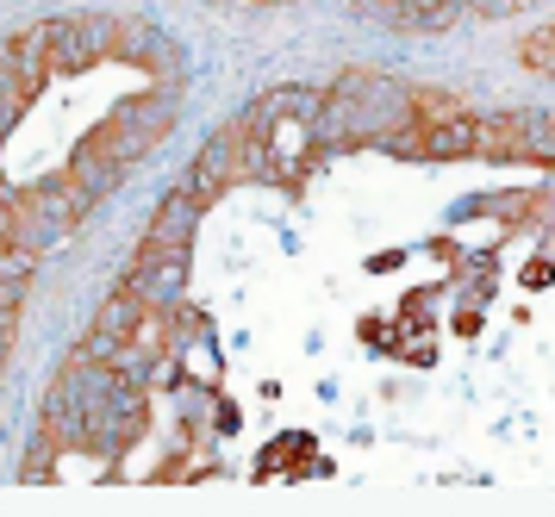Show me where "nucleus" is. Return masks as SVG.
I'll return each mask as SVG.
<instances>
[{
  "mask_svg": "<svg viewBox=\"0 0 555 517\" xmlns=\"http://www.w3.org/2000/svg\"><path fill=\"white\" fill-rule=\"evenodd\" d=\"M144 387H131L113 362H81L69 356V369L51 380V399H44V424H51L56 443L76 449H126L138 430H144Z\"/></svg>",
  "mask_w": 555,
  "mask_h": 517,
  "instance_id": "1",
  "label": "nucleus"
},
{
  "mask_svg": "<svg viewBox=\"0 0 555 517\" xmlns=\"http://www.w3.org/2000/svg\"><path fill=\"white\" fill-rule=\"evenodd\" d=\"M412 106H405V88H393L387 75H344L325 100H319V113H312V138L319 144H375L387 125H400Z\"/></svg>",
  "mask_w": 555,
  "mask_h": 517,
  "instance_id": "2",
  "label": "nucleus"
},
{
  "mask_svg": "<svg viewBox=\"0 0 555 517\" xmlns=\"http://www.w3.org/2000/svg\"><path fill=\"white\" fill-rule=\"evenodd\" d=\"M88 206H94V199L81 194V181L69 169L51 175V181H38V188H26V194H13V244L31 249V256L63 244V237L88 219Z\"/></svg>",
  "mask_w": 555,
  "mask_h": 517,
  "instance_id": "3",
  "label": "nucleus"
},
{
  "mask_svg": "<svg viewBox=\"0 0 555 517\" xmlns=\"http://www.w3.org/2000/svg\"><path fill=\"white\" fill-rule=\"evenodd\" d=\"M169 125H176V88L126 100V106H119V113H113V119H106L88 144L101 150V156H113L119 169H131L138 156H151V150L169 138Z\"/></svg>",
  "mask_w": 555,
  "mask_h": 517,
  "instance_id": "4",
  "label": "nucleus"
},
{
  "mask_svg": "<svg viewBox=\"0 0 555 517\" xmlns=\"http://www.w3.org/2000/svg\"><path fill=\"white\" fill-rule=\"evenodd\" d=\"M113 50V13H69L51 20V69H88Z\"/></svg>",
  "mask_w": 555,
  "mask_h": 517,
  "instance_id": "5",
  "label": "nucleus"
},
{
  "mask_svg": "<svg viewBox=\"0 0 555 517\" xmlns=\"http://www.w3.org/2000/svg\"><path fill=\"white\" fill-rule=\"evenodd\" d=\"M113 50L126 56V63H138V69H156L169 88H176V75H181V50L156 31L144 13H126V20H113Z\"/></svg>",
  "mask_w": 555,
  "mask_h": 517,
  "instance_id": "6",
  "label": "nucleus"
},
{
  "mask_svg": "<svg viewBox=\"0 0 555 517\" xmlns=\"http://www.w3.org/2000/svg\"><path fill=\"white\" fill-rule=\"evenodd\" d=\"M126 287L144 306H176L188 287V249H138V269L126 274Z\"/></svg>",
  "mask_w": 555,
  "mask_h": 517,
  "instance_id": "7",
  "label": "nucleus"
},
{
  "mask_svg": "<svg viewBox=\"0 0 555 517\" xmlns=\"http://www.w3.org/2000/svg\"><path fill=\"white\" fill-rule=\"evenodd\" d=\"M362 13L400 31H443L462 13V0H362Z\"/></svg>",
  "mask_w": 555,
  "mask_h": 517,
  "instance_id": "8",
  "label": "nucleus"
},
{
  "mask_svg": "<svg viewBox=\"0 0 555 517\" xmlns=\"http://www.w3.org/2000/svg\"><path fill=\"white\" fill-rule=\"evenodd\" d=\"M194 224H201V199L188 194V188H176V194L163 199V212H156V224H151V237H144V249H188Z\"/></svg>",
  "mask_w": 555,
  "mask_h": 517,
  "instance_id": "9",
  "label": "nucleus"
},
{
  "mask_svg": "<svg viewBox=\"0 0 555 517\" xmlns=\"http://www.w3.org/2000/svg\"><path fill=\"white\" fill-rule=\"evenodd\" d=\"M26 81H20V75L7 69V63H0V138H7V125L20 119V106H26Z\"/></svg>",
  "mask_w": 555,
  "mask_h": 517,
  "instance_id": "10",
  "label": "nucleus"
},
{
  "mask_svg": "<svg viewBox=\"0 0 555 517\" xmlns=\"http://www.w3.org/2000/svg\"><path fill=\"white\" fill-rule=\"evenodd\" d=\"M550 50H555L550 31H530V38H525V63H530L537 75H550V69H555V56H550Z\"/></svg>",
  "mask_w": 555,
  "mask_h": 517,
  "instance_id": "11",
  "label": "nucleus"
},
{
  "mask_svg": "<svg viewBox=\"0 0 555 517\" xmlns=\"http://www.w3.org/2000/svg\"><path fill=\"white\" fill-rule=\"evenodd\" d=\"M468 7H480V13H518L525 0H468Z\"/></svg>",
  "mask_w": 555,
  "mask_h": 517,
  "instance_id": "12",
  "label": "nucleus"
}]
</instances>
